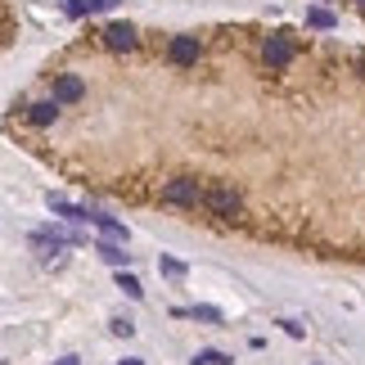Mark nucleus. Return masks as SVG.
I'll list each match as a JSON object with an SVG mask.
<instances>
[{"mask_svg": "<svg viewBox=\"0 0 365 365\" xmlns=\"http://www.w3.org/2000/svg\"><path fill=\"white\" fill-rule=\"evenodd\" d=\"M199 54H203L199 36H172V41H167V63H172V68H194Z\"/></svg>", "mask_w": 365, "mask_h": 365, "instance_id": "obj_4", "label": "nucleus"}, {"mask_svg": "<svg viewBox=\"0 0 365 365\" xmlns=\"http://www.w3.org/2000/svg\"><path fill=\"white\" fill-rule=\"evenodd\" d=\"M158 271H163L167 279H185L190 266H185V262H176V257H158Z\"/></svg>", "mask_w": 365, "mask_h": 365, "instance_id": "obj_11", "label": "nucleus"}, {"mask_svg": "<svg viewBox=\"0 0 365 365\" xmlns=\"http://www.w3.org/2000/svg\"><path fill=\"white\" fill-rule=\"evenodd\" d=\"M307 27H316V32H329V27H334V14H329V9H312V14H307Z\"/></svg>", "mask_w": 365, "mask_h": 365, "instance_id": "obj_13", "label": "nucleus"}, {"mask_svg": "<svg viewBox=\"0 0 365 365\" xmlns=\"http://www.w3.org/2000/svg\"><path fill=\"white\" fill-rule=\"evenodd\" d=\"M118 289L126 293V298H145V289H140V279H135V275H126V271H118Z\"/></svg>", "mask_w": 365, "mask_h": 365, "instance_id": "obj_14", "label": "nucleus"}, {"mask_svg": "<svg viewBox=\"0 0 365 365\" xmlns=\"http://www.w3.org/2000/svg\"><path fill=\"white\" fill-rule=\"evenodd\" d=\"M54 365H81V356H63V361H54Z\"/></svg>", "mask_w": 365, "mask_h": 365, "instance_id": "obj_18", "label": "nucleus"}, {"mask_svg": "<svg viewBox=\"0 0 365 365\" xmlns=\"http://www.w3.org/2000/svg\"><path fill=\"white\" fill-rule=\"evenodd\" d=\"M27 122H32V126H54V122H59V104H54V100L27 104Z\"/></svg>", "mask_w": 365, "mask_h": 365, "instance_id": "obj_8", "label": "nucleus"}, {"mask_svg": "<svg viewBox=\"0 0 365 365\" xmlns=\"http://www.w3.org/2000/svg\"><path fill=\"white\" fill-rule=\"evenodd\" d=\"M203 203H207V212L221 217V221H235L244 212V194L235 190V185H212V190H203Z\"/></svg>", "mask_w": 365, "mask_h": 365, "instance_id": "obj_1", "label": "nucleus"}, {"mask_svg": "<svg viewBox=\"0 0 365 365\" xmlns=\"http://www.w3.org/2000/svg\"><path fill=\"white\" fill-rule=\"evenodd\" d=\"M293 54H298V46H293L284 32H275V36H266V41H262V59H266V68H275V73L293 63Z\"/></svg>", "mask_w": 365, "mask_h": 365, "instance_id": "obj_3", "label": "nucleus"}, {"mask_svg": "<svg viewBox=\"0 0 365 365\" xmlns=\"http://www.w3.org/2000/svg\"><path fill=\"white\" fill-rule=\"evenodd\" d=\"M356 5H361V9H365V0H356Z\"/></svg>", "mask_w": 365, "mask_h": 365, "instance_id": "obj_20", "label": "nucleus"}, {"mask_svg": "<svg viewBox=\"0 0 365 365\" xmlns=\"http://www.w3.org/2000/svg\"><path fill=\"white\" fill-rule=\"evenodd\" d=\"M113 334H122V339H131V334H135V325H131L126 316H118V320H113Z\"/></svg>", "mask_w": 365, "mask_h": 365, "instance_id": "obj_16", "label": "nucleus"}, {"mask_svg": "<svg viewBox=\"0 0 365 365\" xmlns=\"http://www.w3.org/2000/svg\"><path fill=\"white\" fill-rule=\"evenodd\" d=\"M91 226H100V230H104V240H118V244H126V226H122V221L104 217V212H91Z\"/></svg>", "mask_w": 365, "mask_h": 365, "instance_id": "obj_10", "label": "nucleus"}, {"mask_svg": "<svg viewBox=\"0 0 365 365\" xmlns=\"http://www.w3.org/2000/svg\"><path fill=\"white\" fill-rule=\"evenodd\" d=\"M190 365H230V356H226V352H217V347H203V352L194 356Z\"/></svg>", "mask_w": 365, "mask_h": 365, "instance_id": "obj_12", "label": "nucleus"}, {"mask_svg": "<svg viewBox=\"0 0 365 365\" xmlns=\"http://www.w3.org/2000/svg\"><path fill=\"white\" fill-rule=\"evenodd\" d=\"M100 36H104V46H108V50H118V54L135 46V27H131V23H108Z\"/></svg>", "mask_w": 365, "mask_h": 365, "instance_id": "obj_6", "label": "nucleus"}, {"mask_svg": "<svg viewBox=\"0 0 365 365\" xmlns=\"http://www.w3.org/2000/svg\"><path fill=\"white\" fill-rule=\"evenodd\" d=\"M81 95H86V81H81L77 73H63V77H54V95H50V100L59 104V108H63V104H77Z\"/></svg>", "mask_w": 365, "mask_h": 365, "instance_id": "obj_5", "label": "nucleus"}, {"mask_svg": "<svg viewBox=\"0 0 365 365\" xmlns=\"http://www.w3.org/2000/svg\"><path fill=\"white\" fill-rule=\"evenodd\" d=\"M163 203H167V207H199V203H203L199 180H194V176H176V180H167V185H163Z\"/></svg>", "mask_w": 365, "mask_h": 365, "instance_id": "obj_2", "label": "nucleus"}, {"mask_svg": "<svg viewBox=\"0 0 365 365\" xmlns=\"http://www.w3.org/2000/svg\"><path fill=\"white\" fill-rule=\"evenodd\" d=\"M118 365H145V361H140V356H126V361H118Z\"/></svg>", "mask_w": 365, "mask_h": 365, "instance_id": "obj_19", "label": "nucleus"}, {"mask_svg": "<svg viewBox=\"0 0 365 365\" xmlns=\"http://www.w3.org/2000/svg\"><path fill=\"white\" fill-rule=\"evenodd\" d=\"M46 207L54 217H63V221H91V207H77V203L59 199V194H46Z\"/></svg>", "mask_w": 365, "mask_h": 365, "instance_id": "obj_7", "label": "nucleus"}, {"mask_svg": "<svg viewBox=\"0 0 365 365\" xmlns=\"http://www.w3.org/2000/svg\"><path fill=\"white\" fill-rule=\"evenodd\" d=\"M95 252H100V257H104L108 266H122V271H126V262H131L126 244H118V240H100V244H95Z\"/></svg>", "mask_w": 365, "mask_h": 365, "instance_id": "obj_9", "label": "nucleus"}, {"mask_svg": "<svg viewBox=\"0 0 365 365\" xmlns=\"http://www.w3.org/2000/svg\"><path fill=\"white\" fill-rule=\"evenodd\" d=\"M63 14L68 19H81V14H91V5L86 0H63Z\"/></svg>", "mask_w": 365, "mask_h": 365, "instance_id": "obj_15", "label": "nucleus"}, {"mask_svg": "<svg viewBox=\"0 0 365 365\" xmlns=\"http://www.w3.org/2000/svg\"><path fill=\"white\" fill-rule=\"evenodd\" d=\"M86 5H91V14H104V9H113L118 0H86Z\"/></svg>", "mask_w": 365, "mask_h": 365, "instance_id": "obj_17", "label": "nucleus"}]
</instances>
